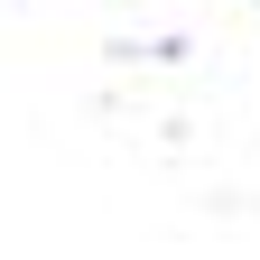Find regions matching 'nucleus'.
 Wrapping results in <instances>:
<instances>
[]
</instances>
